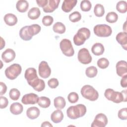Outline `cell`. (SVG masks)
Instances as JSON below:
<instances>
[{
  "mask_svg": "<svg viewBox=\"0 0 127 127\" xmlns=\"http://www.w3.org/2000/svg\"><path fill=\"white\" fill-rule=\"evenodd\" d=\"M23 110V107L22 104L19 102L13 103L10 107V111L13 115L20 114Z\"/></svg>",
  "mask_w": 127,
  "mask_h": 127,
  "instance_id": "obj_22",
  "label": "cell"
},
{
  "mask_svg": "<svg viewBox=\"0 0 127 127\" xmlns=\"http://www.w3.org/2000/svg\"><path fill=\"white\" fill-rule=\"evenodd\" d=\"M116 9L120 13H126L127 11V2L125 0L119 1L117 3Z\"/></svg>",
  "mask_w": 127,
  "mask_h": 127,
  "instance_id": "obj_32",
  "label": "cell"
},
{
  "mask_svg": "<svg viewBox=\"0 0 127 127\" xmlns=\"http://www.w3.org/2000/svg\"><path fill=\"white\" fill-rule=\"evenodd\" d=\"M92 5L88 0H83L81 1L80 8L83 11H88L91 9Z\"/></svg>",
  "mask_w": 127,
  "mask_h": 127,
  "instance_id": "obj_36",
  "label": "cell"
},
{
  "mask_svg": "<svg viewBox=\"0 0 127 127\" xmlns=\"http://www.w3.org/2000/svg\"><path fill=\"white\" fill-rule=\"evenodd\" d=\"M94 34L100 37H107L112 33L111 27L106 24H98L94 26L93 29Z\"/></svg>",
  "mask_w": 127,
  "mask_h": 127,
  "instance_id": "obj_7",
  "label": "cell"
},
{
  "mask_svg": "<svg viewBox=\"0 0 127 127\" xmlns=\"http://www.w3.org/2000/svg\"><path fill=\"white\" fill-rule=\"evenodd\" d=\"M117 41L125 50L127 49V33L125 32L119 33L116 37Z\"/></svg>",
  "mask_w": 127,
  "mask_h": 127,
  "instance_id": "obj_17",
  "label": "cell"
},
{
  "mask_svg": "<svg viewBox=\"0 0 127 127\" xmlns=\"http://www.w3.org/2000/svg\"><path fill=\"white\" fill-rule=\"evenodd\" d=\"M127 75L122 77V78L121 79V85L122 87H125V88L127 87Z\"/></svg>",
  "mask_w": 127,
  "mask_h": 127,
  "instance_id": "obj_45",
  "label": "cell"
},
{
  "mask_svg": "<svg viewBox=\"0 0 127 127\" xmlns=\"http://www.w3.org/2000/svg\"><path fill=\"white\" fill-rule=\"evenodd\" d=\"M108 124V119L103 113L98 114L95 117L91 126L92 127H105Z\"/></svg>",
  "mask_w": 127,
  "mask_h": 127,
  "instance_id": "obj_11",
  "label": "cell"
},
{
  "mask_svg": "<svg viewBox=\"0 0 127 127\" xmlns=\"http://www.w3.org/2000/svg\"><path fill=\"white\" fill-rule=\"evenodd\" d=\"M38 71L40 76L43 78L49 77L51 73V69L48 63L46 61H42L38 67Z\"/></svg>",
  "mask_w": 127,
  "mask_h": 127,
  "instance_id": "obj_12",
  "label": "cell"
},
{
  "mask_svg": "<svg viewBox=\"0 0 127 127\" xmlns=\"http://www.w3.org/2000/svg\"><path fill=\"white\" fill-rule=\"evenodd\" d=\"M37 103L40 107L43 108H47L51 105V100L47 97L41 96L39 98Z\"/></svg>",
  "mask_w": 127,
  "mask_h": 127,
  "instance_id": "obj_27",
  "label": "cell"
},
{
  "mask_svg": "<svg viewBox=\"0 0 127 127\" xmlns=\"http://www.w3.org/2000/svg\"><path fill=\"white\" fill-rule=\"evenodd\" d=\"M78 61L82 64H87L92 61V57L89 51L86 48H82L78 51L77 55Z\"/></svg>",
  "mask_w": 127,
  "mask_h": 127,
  "instance_id": "obj_9",
  "label": "cell"
},
{
  "mask_svg": "<svg viewBox=\"0 0 127 127\" xmlns=\"http://www.w3.org/2000/svg\"><path fill=\"white\" fill-rule=\"evenodd\" d=\"M34 83L35 84H33L31 86L35 90L38 92H41L43 91L45 88V82L41 79L39 78Z\"/></svg>",
  "mask_w": 127,
  "mask_h": 127,
  "instance_id": "obj_29",
  "label": "cell"
},
{
  "mask_svg": "<svg viewBox=\"0 0 127 127\" xmlns=\"http://www.w3.org/2000/svg\"><path fill=\"white\" fill-rule=\"evenodd\" d=\"M41 14V11L39 8L36 7H34L31 8L28 12V17L32 19L35 20L39 17Z\"/></svg>",
  "mask_w": 127,
  "mask_h": 127,
  "instance_id": "obj_26",
  "label": "cell"
},
{
  "mask_svg": "<svg viewBox=\"0 0 127 127\" xmlns=\"http://www.w3.org/2000/svg\"><path fill=\"white\" fill-rule=\"evenodd\" d=\"M86 113V107L83 104H77L69 107L66 110L67 117L71 119H77L85 115Z\"/></svg>",
  "mask_w": 127,
  "mask_h": 127,
  "instance_id": "obj_2",
  "label": "cell"
},
{
  "mask_svg": "<svg viewBox=\"0 0 127 127\" xmlns=\"http://www.w3.org/2000/svg\"><path fill=\"white\" fill-rule=\"evenodd\" d=\"M42 127H53V125L49 122H48V121H45L44 122H43L41 126Z\"/></svg>",
  "mask_w": 127,
  "mask_h": 127,
  "instance_id": "obj_46",
  "label": "cell"
},
{
  "mask_svg": "<svg viewBox=\"0 0 127 127\" xmlns=\"http://www.w3.org/2000/svg\"><path fill=\"white\" fill-rule=\"evenodd\" d=\"M64 118V114L60 109L54 111L51 115V119L54 123L61 122Z\"/></svg>",
  "mask_w": 127,
  "mask_h": 127,
  "instance_id": "obj_20",
  "label": "cell"
},
{
  "mask_svg": "<svg viewBox=\"0 0 127 127\" xmlns=\"http://www.w3.org/2000/svg\"><path fill=\"white\" fill-rule=\"evenodd\" d=\"M117 74L121 77L127 75V63L125 61H119L116 65Z\"/></svg>",
  "mask_w": 127,
  "mask_h": 127,
  "instance_id": "obj_14",
  "label": "cell"
},
{
  "mask_svg": "<svg viewBox=\"0 0 127 127\" xmlns=\"http://www.w3.org/2000/svg\"><path fill=\"white\" fill-rule=\"evenodd\" d=\"M105 97L109 101H111L115 103H120L122 102H126L123 93L114 91L113 89L108 88L104 92Z\"/></svg>",
  "mask_w": 127,
  "mask_h": 127,
  "instance_id": "obj_5",
  "label": "cell"
},
{
  "mask_svg": "<svg viewBox=\"0 0 127 127\" xmlns=\"http://www.w3.org/2000/svg\"><path fill=\"white\" fill-rule=\"evenodd\" d=\"M82 96L85 99L91 101H96L99 97L98 91L90 85H85L80 91Z\"/></svg>",
  "mask_w": 127,
  "mask_h": 127,
  "instance_id": "obj_4",
  "label": "cell"
},
{
  "mask_svg": "<svg viewBox=\"0 0 127 127\" xmlns=\"http://www.w3.org/2000/svg\"><path fill=\"white\" fill-rule=\"evenodd\" d=\"M53 31L59 34H63L65 32L66 28L65 25L62 22H57L53 26Z\"/></svg>",
  "mask_w": 127,
  "mask_h": 127,
  "instance_id": "obj_28",
  "label": "cell"
},
{
  "mask_svg": "<svg viewBox=\"0 0 127 127\" xmlns=\"http://www.w3.org/2000/svg\"><path fill=\"white\" fill-rule=\"evenodd\" d=\"M15 58V53L11 49H6L1 54L2 60L6 63L11 62Z\"/></svg>",
  "mask_w": 127,
  "mask_h": 127,
  "instance_id": "obj_15",
  "label": "cell"
},
{
  "mask_svg": "<svg viewBox=\"0 0 127 127\" xmlns=\"http://www.w3.org/2000/svg\"><path fill=\"white\" fill-rule=\"evenodd\" d=\"M29 7V3L25 0H20L17 1L16 8L20 12H25L27 11Z\"/></svg>",
  "mask_w": 127,
  "mask_h": 127,
  "instance_id": "obj_24",
  "label": "cell"
},
{
  "mask_svg": "<svg viewBox=\"0 0 127 127\" xmlns=\"http://www.w3.org/2000/svg\"><path fill=\"white\" fill-rule=\"evenodd\" d=\"M38 96L33 93H30L24 95L21 99V102L25 105L35 104L38 102Z\"/></svg>",
  "mask_w": 127,
  "mask_h": 127,
  "instance_id": "obj_13",
  "label": "cell"
},
{
  "mask_svg": "<svg viewBox=\"0 0 127 127\" xmlns=\"http://www.w3.org/2000/svg\"><path fill=\"white\" fill-rule=\"evenodd\" d=\"M104 47L100 43H95L91 48L92 53L95 56H100L104 52Z\"/></svg>",
  "mask_w": 127,
  "mask_h": 127,
  "instance_id": "obj_23",
  "label": "cell"
},
{
  "mask_svg": "<svg viewBox=\"0 0 127 127\" xmlns=\"http://www.w3.org/2000/svg\"><path fill=\"white\" fill-rule=\"evenodd\" d=\"M79 96L77 93L74 92H70L67 96L68 101L71 103H75L78 100Z\"/></svg>",
  "mask_w": 127,
  "mask_h": 127,
  "instance_id": "obj_38",
  "label": "cell"
},
{
  "mask_svg": "<svg viewBox=\"0 0 127 127\" xmlns=\"http://www.w3.org/2000/svg\"><path fill=\"white\" fill-rule=\"evenodd\" d=\"M60 49L62 53L67 57H72L74 54V51L71 41L67 39H63L60 43Z\"/></svg>",
  "mask_w": 127,
  "mask_h": 127,
  "instance_id": "obj_8",
  "label": "cell"
},
{
  "mask_svg": "<svg viewBox=\"0 0 127 127\" xmlns=\"http://www.w3.org/2000/svg\"><path fill=\"white\" fill-rule=\"evenodd\" d=\"M5 24L9 26L15 25L17 22V17L12 13L6 14L3 18Z\"/></svg>",
  "mask_w": 127,
  "mask_h": 127,
  "instance_id": "obj_21",
  "label": "cell"
},
{
  "mask_svg": "<svg viewBox=\"0 0 127 127\" xmlns=\"http://www.w3.org/2000/svg\"><path fill=\"white\" fill-rule=\"evenodd\" d=\"M22 68L20 64H13L7 67L5 71L6 77L10 80H14L21 73Z\"/></svg>",
  "mask_w": 127,
  "mask_h": 127,
  "instance_id": "obj_6",
  "label": "cell"
},
{
  "mask_svg": "<svg viewBox=\"0 0 127 127\" xmlns=\"http://www.w3.org/2000/svg\"><path fill=\"white\" fill-rule=\"evenodd\" d=\"M9 95L11 99L16 101L19 99L20 96V92L17 89L12 88L9 91Z\"/></svg>",
  "mask_w": 127,
  "mask_h": 127,
  "instance_id": "obj_35",
  "label": "cell"
},
{
  "mask_svg": "<svg viewBox=\"0 0 127 127\" xmlns=\"http://www.w3.org/2000/svg\"><path fill=\"white\" fill-rule=\"evenodd\" d=\"M60 0H48V2L46 6L43 8L44 12L46 13L53 12L59 6Z\"/></svg>",
  "mask_w": 127,
  "mask_h": 127,
  "instance_id": "obj_16",
  "label": "cell"
},
{
  "mask_svg": "<svg viewBox=\"0 0 127 127\" xmlns=\"http://www.w3.org/2000/svg\"><path fill=\"white\" fill-rule=\"evenodd\" d=\"M97 64L99 68L102 69H105L109 66V62L106 58H102L98 60Z\"/></svg>",
  "mask_w": 127,
  "mask_h": 127,
  "instance_id": "obj_37",
  "label": "cell"
},
{
  "mask_svg": "<svg viewBox=\"0 0 127 127\" xmlns=\"http://www.w3.org/2000/svg\"><path fill=\"white\" fill-rule=\"evenodd\" d=\"M118 19V14L114 11L110 12L107 13L106 16V20L107 22L110 23L116 22Z\"/></svg>",
  "mask_w": 127,
  "mask_h": 127,
  "instance_id": "obj_33",
  "label": "cell"
},
{
  "mask_svg": "<svg viewBox=\"0 0 127 127\" xmlns=\"http://www.w3.org/2000/svg\"><path fill=\"white\" fill-rule=\"evenodd\" d=\"M42 23L46 26H49L52 25L54 21L53 17L50 15L44 16L42 18Z\"/></svg>",
  "mask_w": 127,
  "mask_h": 127,
  "instance_id": "obj_39",
  "label": "cell"
},
{
  "mask_svg": "<svg viewBox=\"0 0 127 127\" xmlns=\"http://www.w3.org/2000/svg\"><path fill=\"white\" fill-rule=\"evenodd\" d=\"M94 13L97 17H102L105 13V9L103 5L97 3L94 8Z\"/></svg>",
  "mask_w": 127,
  "mask_h": 127,
  "instance_id": "obj_30",
  "label": "cell"
},
{
  "mask_svg": "<svg viewBox=\"0 0 127 127\" xmlns=\"http://www.w3.org/2000/svg\"><path fill=\"white\" fill-rule=\"evenodd\" d=\"M54 104L56 108L61 110L65 107L66 102L64 97L62 96H58L54 99Z\"/></svg>",
  "mask_w": 127,
  "mask_h": 127,
  "instance_id": "obj_25",
  "label": "cell"
},
{
  "mask_svg": "<svg viewBox=\"0 0 127 127\" xmlns=\"http://www.w3.org/2000/svg\"><path fill=\"white\" fill-rule=\"evenodd\" d=\"M118 116L122 120H126L127 119V108H124L120 110L118 113Z\"/></svg>",
  "mask_w": 127,
  "mask_h": 127,
  "instance_id": "obj_40",
  "label": "cell"
},
{
  "mask_svg": "<svg viewBox=\"0 0 127 127\" xmlns=\"http://www.w3.org/2000/svg\"><path fill=\"white\" fill-rule=\"evenodd\" d=\"M41 27L38 24H32L29 26H25L21 28L19 31L20 37L24 41L30 40L34 35L38 34Z\"/></svg>",
  "mask_w": 127,
  "mask_h": 127,
  "instance_id": "obj_1",
  "label": "cell"
},
{
  "mask_svg": "<svg viewBox=\"0 0 127 127\" xmlns=\"http://www.w3.org/2000/svg\"><path fill=\"white\" fill-rule=\"evenodd\" d=\"M81 18L80 13L77 11H75L71 13L69 15V19L72 22H76L79 21Z\"/></svg>",
  "mask_w": 127,
  "mask_h": 127,
  "instance_id": "obj_34",
  "label": "cell"
},
{
  "mask_svg": "<svg viewBox=\"0 0 127 127\" xmlns=\"http://www.w3.org/2000/svg\"><path fill=\"white\" fill-rule=\"evenodd\" d=\"M0 108L4 109L7 106L8 104V101L6 97L1 96L0 97Z\"/></svg>",
  "mask_w": 127,
  "mask_h": 127,
  "instance_id": "obj_42",
  "label": "cell"
},
{
  "mask_svg": "<svg viewBox=\"0 0 127 127\" xmlns=\"http://www.w3.org/2000/svg\"><path fill=\"white\" fill-rule=\"evenodd\" d=\"M77 2L76 0H64L63 2L62 9L65 12H69L76 5Z\"/></svg>",
  "mask_w": 127,
  "mask_h": 127,
  "instance_id": "obj_18",
  "label": "cell"
},
{
  "mask_svg": "<svg viewBox=\"0 0 127 127\" xmlns=\"http://www.w3.org/2000/svg\"><path fill=\"white\" fill-rule=\"evenodd\" d=\"M48 2V0H36V2L38 5L40 7H44L46 6Z\"/></svg>",
  "mask_w": 127,
  "mask_h": 127,
  "instance_id": "obj_44",
  "label": "cell"
},
{
  "mask_svg": "<svg viewBox=\"0 0 127 127\" xmlns=\"http://www.w3.org/2000/svg\"><path fill=\"white\" fill-rule=\"evenodd\" d=\"M0 95H2L3 94L5 93L7 90V86L5 85V84L2 82H0Z\"/></svg>",
  "mask_w": 127,
  "mask_h": 127,
  "instance_id": "obj_43",
  "label": "cell"
},
{
  "mask_svg": "<svg viewBox=\"0 0 127 127\" xmlns=\"http://www.w3.org/2000/svg\"><path fill=\"white\" fill-rule=\"evenodd\" d=\"M24 77L26 79L28 84L31 86L39 79L36 69L33 67H29L26 69L24 74Z\"/></svg>",
  "mask_w": 127,
  "mask_h": 127,
  "instance_id": "obj_10",
  "label": "cell"
},
{
  "mask_svg": "<svg viewBox=\"0 0 127 127\" xmlns=\"http://www.w3.org/2000/svg\"><path fill=\"white\" fill-rule=\"evenodd\" d=\"M40 111L36 107H31L29 108L26 111V115L28 118L34 120L37 118L40 115Z\"/></svg>",
  "mask_w": 127,
  "mask_h": 127,
  "instance_id": "obj_19",
  "label": "cell"
},
{
  "mask_svg": "<svg viewBox=\"0 0 127 127\" xmlns=\"http://www.w3.org/2000/svg\"><path fill=\"white\" fill-rule=\"evenodd\" d=\"M98 73L97 68L94 66H90L87 67L85 70L86 76L89 78H93L97 75Z\"/></svg>",
  "mask_w": 127,
  "mask_h": 127,
  "instance_id": "obj_31",
  "label": "cell"
},
{
  "mask_svg": "<svg viewBox=\"0 0 127 127\" xmlns=\"http://www.w3.org/2000/svg\"><path fill=\"white\" fill-rule=\"evenodd\" d=\"M59 82L58 80L55 78H52L48 81V85L51 88H56L58 86Z\"/></svg>",
  "mask_w": 127,
  "mask_h": 127,
  "instance_id": "obj_41",
  "label": "cell"
},
{
  "mask_svg": "<svg viewBox=\"0 0 127 127\" xmlns=\"http://www.w3.org/2000/svg\"><path fill=\"white\" fill-rule=\"evenodd\" d=\"M90 36V31L89 29L82 27L80 28L73 37V42L76 46L83 45L85 41Z\"/></svg>",
  "mask_w": 127,
  "mask_h": 127,
  "instance_id": "obj_3",
  "label": "cell"
},
{
  "mask_svg": "<svg viewBox=\"0 0 127 127\" xmlns=\"http://www.w3.org/2000/svg\"><path fill=\"white\" fill-rule=\"evenodd\" d=\"M0 39H1V45H0V49L1 50L5 46V41H4V40H3V39L2 37H0Z\"/></svg>",
  "mask_w": 127,
  "mask_h": 127,
  "instance_id": "obj_47",
  "label": "cell"
}]
</instances>
